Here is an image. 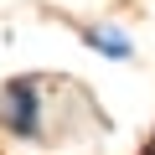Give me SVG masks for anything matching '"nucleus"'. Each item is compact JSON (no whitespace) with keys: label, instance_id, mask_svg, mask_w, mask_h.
<instances>
[{"label":"nucleus","instance_id":"1","mask_svg":"<svg viewBox=\"0 0 155 155\" xmlns=\"http://www.w3.org/2000/svg\"><path fill=\"white\" fill-rule=\"evenodd\" d=\"M0 134L16 145H47L52 140V88L47 78L21 72L0 83Z\"/></svg>","mask_w":155,"mask_h":155},{"label":"nucleus","instance_id":"2","mask_svg":"<svg viewBox=\"0 0 155 155\" xmlns=\"http://www.w3.org/2000/svg\"><path fill=\"white\" fill-rule=\"evenodd\" d=\"M83 47L88 52H98L104 62H134V36L124 31V26H109V21H88L83 31Z\"/></svg>","mask_w":155,"mask_h":155},{"label":"nucleus","instance_id":"3","mask_svg":"<svg viewBox=\"0 0 155 155\" xmlns=\"http://www.w3.org/2000/svg\"><path fill=\"white\" fill-rule=\"evenodd\" d=\"M134 155H155V124H150V134L140 140V150H134Z\"/></svg>","mask_w":155,"mask_h":155}]
</instances>
